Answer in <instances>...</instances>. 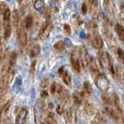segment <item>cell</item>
<instances>
[{
    "mask_svg": "<svg viewBox=\"0 0 124 124\" xmlns=\"http://www.w3.org/2000/svg\"><path fill=\"white\" fill-rule=\"evenodd\" d=\"M93 44H94L95 48L99 49V50L102 49L103 46V40L102 37H101L99 35L95 34L94 37H93Z\"/></svg>",
    "mask_w": 124,
    "mask_h": 124,
    "instance_id": "obj_19",
    "label": "cell"
},
{
    "mask_svg": "<svg viewBox=\"0 0 124 124\" xmlns=\"http://www.w3.org/2000/svg\"><path fill=\"white\" fill-rule=\"evenodd\" d=\"M10 15H11V12H10V10L9 9H8L6 13H5V14H4L3 16H4V19H9V18H10Z\"/></svg>",
    "mask_w": 124,
    "mask_h": 124,
    "instance_id": "obj_38",
    "label": "cell"
},
{
    "mask_svg": "<svg viewBox=\"0 0 124 124\" xmlns=\"http://www.w3.org/2000/svg\"><path fill=\"white\" fill-rule=\"evenodd\" d=\"M52 27L53 26L51 23L49 21V19H46V22L41 26L40 33H39V37L40 40H45L49 37L50 32H51Z\"/></svg>",
    "mask_w": 124,
    "mask_h": 124,
    "instance_id": "obj_4",
    "label": "cell"
},
{
    "mask_svg": "<svg viewBox=\"0 0 124 124\" xmlns=\"http://www.w3.org/2000/svg\"><path fill=\"white\" fill-rule=\"evenodd\" d=\"M116 56L118 57V60L124 64V51L121 48H118L116 50Z\"/></svg>",
    "mask_w": 124,
    "mask_h": 124,
    "instance_id": "obj_27",
    "label": "cell"
},
{
    "mask_svg": "<svg viewBox=\"0 0 124 124\" xmlns=\"http://www.w3.org/2000/svg\"><path fill=\"white\" fill-rule=\"evenodd\" d=\"M18 38L20 44L22 46H26L27 44V35L26 33L25 32L23 29H19L18 30Z\"/></svg>",
    "mask_w": 124,
    "mask_h": 124,
    "instance_id": "obj_16",
    "label": "cell"
},
{
    "mask_svg": "<svg viewBox=\"0 0 124 124\" xmlns=\"http://www.w3.org/2000/svg\"><path fill=\"white\" fill-rule=\"evenodd\" d=\"M103 7L108 13H114V4L112 0H103Z\"/></svg>",
    "mask_w": 124,
    "mask_h": 124,
    "instance_id": "obj_13",
    "label": "cell"
},
{
    "mask_svg": "<svg viewBox=\"0 0 124 124\" xmlns=\"http://www.w3.org/2000/svg\"><path fill=\"white\" fill-rule=\"evenodd\" d=\"M83 111L85 114L87 116H95L97 114V112L99 111L97 110V108H95V106H93V105L90 102H86L83 106Z\"/></svg>",
    "mask_w": 124,
    "mask_h": 124,
    "instance_id": "obj_8",
    "label": "cell"
},
{
    "mask_svg": "<svg viewBox=\"0 0 124 124\" xmlns=\"http://www.w3.org/2000/svg\"><path fill=\"white\" fill-rule=\"evenodd\" d=\"M33 6L35 9L40 12V13H43L44 11V3L43 0H34Z\"/></svg>",
    "mask_w": 124,
    "mask_h": 124,
    "instance_id": "obj_21",
    "label": "cell"
},
{
    "mask_svg": "<svg viewBox=\"0 0 124 124\" xmlns=\"http://www.w3.org/2000/svg\"><path fill=\"white\" fill-rule=\"evenodd\" d=\"M57 84L56 82H54L51 84L50 85V92L51 93L52 95L56 94V92H57Z\"/></svg>",
    "mask_w": 124,
    "mask_h": 124,
    "instance_id": "obj_31",
    "label": "cell"
},
{
    "mask_svg": "<svg viewBox=\"0 0 124 124\" xmlns=\"http://www.w3.org/2000/svg\"><path fill=\"white\" fill-rule=\"evenodd\" d=\"M88 67L90 69V71L95 76H98L99 74V67L97 64L96 61L93 57H89Z\"/></svg>",
    "mask_w": 124,
    "mask_h": 124,
    "instance_id": "obj_9",
    "label": "cell"
},
{
    "mask_svg": "<svg viewBox=\"0 0 124 124\" xmlns=\"http://www.w3.org/2000/svg\"><path fill=\"white\" fill-rule=\"evenodd\" d=\"M105 109H106V113L116 124H124L123 112L121 111L120 106H119L117 97L116 96L114 105H112V106H105Z\"/></svg>",
    "mask_w": 124,
    "mask_h": 124,
    "instance_id": "obj_1",
    "label": "cell"
},
{
    "mask_svg": "<svg viewBox=\"0 0 124 124\" xmlns=\"http://www.w3.org/2000/svg\"><path fill=\"white\" fill-rule=\"evenodd\" d=\"M40 96H41V98L44 99H46V98H47V97H48V92L46 90H41Z\"/></svg>",
    "mask_w": 124,
    "mask_h": 124,
    "instance_id": "obj_36",
    "label": "cell"
},
{
    "mask_svg": "<svg viewBox=\"0 0 124 124\" xmlns=\"http://www.w3.org/2000/svg\"><path fill=\"white\" fill-rule=\"evenodd\" d=\"M13 23L14 26L17 27L19 25V12L16 9H14L13 12Z\"/></svg>",
    "mask_w": 124,
    "mask_h": 124,
    "instance_id": "obj_26",
    "label": "cell"
},
{
    "mask_svg": "<svg viewBox=\"0 0 124 124\" xmlns=\"http://www.w3.org/2000/svg\"><path fill=\"white\" fill-rule=\"evenodd\" d=\"M0 3H1V2H0Z\"/></svg>",
    "mask_w": 124,
    "mask_h": 124,
    "instance_id": "obj_47",
    "label": "cell"
},
{
    "mask_svg": "<svg viewBox=\"0 0 124 124\" xmlns=\"http://www.w3.org/2000/svg\"><path fill=\"white\" fill-rule=\"evenodd\" d=\"M2 113H4V112H3V107L0 106V123H1V121H2Z\"/></svg>",
    "mask_w": 124,
    "mask_h": 124,
    "instance_id": "obj_39",
    "label": "cell"
},
{
    "mask_svg": "<svg viewBox=\"0 0 124 124\" xmlns=\"http://www.w3.org/2000/svg\"><path fill=\"white\" fill-rule=\"evenodd\" d=\"M78 56L81 67L87 68L88 65V60L89 57L88 56L87 50L85 46H80L78 47Z\"/></svg>",
    "mask_w": 124,
    "mask_h": 124,
    "instance_id": "obj_5",
    "label": "cell"
},
{
    "mask_svg": "<svg viewBox=\"0 0 124 124\" xmlns=\"http://www.w3.org/2000/svg\"><path fill=\"white\" fill-rule=\"evenodd\" d=\"M86 99L85 97L84 96V95L82 94V92H76V93H74L73 94V100H74V102L78 106H81V105H83L86 102H85V100Z\"/></svg>",
    "mask_w": 124,
    "mask_h": 124,
    "instance_id": "obj_10",
    "label": "cell"
},
{
    "mask_svg": "<svg viewBox=\"0 0 124 124\" xmlns=\"http://www.w3.org/2000/svg\"><path fill=\"white\" fill-rule=\"evenodd\" d=\"M95 82L96 86L98 87V88L104 92H107L108 88H109V82H108V80L104 75H101L100 74V75H99L98 76H96Z\"/></svg>",
    "mask_w": 124,
    "mask_h": 124,
    "instance_id": "obj_3",
    "label": "cell"
},
{
    "mask_svg": "<svg viewBox=\"0 0 124 124\" xmlns=\"http://www.w3.org/2000/svg\"><path fill=\"white\" fill-rule=\"evenodd\" d=\"M123 102H124V95H123Z\"/></svg>",
    "mask_w": 124,
    "mask_h": 124,
    "instance_id": "obj_46",
    "label": "cell"
},
{
    "mask_svg": "<svg viewBox=\"0 0 124 124\" xmlns=\"http://www.w3.org/2000/svg\"><path fill=\"white\" fill-rule=\"evenodd\" d=\"M91 124H99V123H96V122H93V123H91Z\"/></svg>",
    "mask_w": 124,
    "mask_h": 124,
    "instance_id": "obj_43",
    "label": "cell"
},
{
    "mask_svg": "<svg viewBox=\"0 0 124 124\" xmlns=\"http://www.w3.org/2000/svg\"><path fill=\"white\" fill-rule=\"evenodd\" d=\"M25 27L26 30H29L30 29L31 27L33 26V18L31 15L27 16L25 19Z\"/></svg>",
    "mask_w": 124,
    "mask_h": 124,
    "instance_id": "obj_25",
    "label": "cell"
},
{
    "mask_svg": "<svg viewBox=\"0 0 124 124\" xmlns=\"http://www.w3.org/2000/svg\"><path fill=\"white\" fill-rule=\"evenodd\" d=\"M81 92H82V94L85 97V99H86L87 97L90 96L92 94V87L91 84L89 83L88 81H85Z\"/></svg>",
    "mask_w": 124,
    "mask_h": 124,
    "instance_id": "obj_15",
    "label": "cell"
},
{
    "mask_svg": "<svg viewBox=\"0 0 124 124\" xmlns=\"http://www.w3.org/2000/svg\"><path fill=\"white\" fill-rule=\"evenodd\" d=\"M88 12V6L85 3H83L81 6V13L83 14H86Z\"/></svg>",
    "mask_w": 124,
    "mask_h": 124,
    "instance_id": "obj_37",
    "label": "cell"
},
{
    "mask_svg": "<svg viewBox=\"0 0 124 124\" xmlns=\"http://www.w3.org/2000/svg\"><path fill=\"white\" fill-rule=\"evenodd\" d=\"M22 2H23V0H18V2H19V4H20Z\"/></svg>",
    "mask_w": 124,
    "mask_h": 124,
    "instance_id": "obj_42",
    "label": "cell"
},
{
    "mask_svg": "<svg viewBox=\"0 0 124 124\" xmlns=\"http://www.w3.org/2000/svg\"><path fill=\"white\" fill-rule=\"evenodd\" d=\"M6 1H7V2H10L11 0H6Z\"/></svg>",
    "mask_w": 124,
    "mask_h": 124,
    "instance_id": "obj_45",
    "label": "cell"
},
{
    "mask_svg": "<svg viewBox=\"0 0 124 124\" xmlns=\"http://www.w3.org/2000/svg\"><path fill=\"white\" fill-rule=\"evenodd\" d=\"M2 124H11V123H10V120H9V118L5 119L3 120V122H2Z\"/></svg>",
    "mask_w": 124,
    "mask_h": 124,
    "instance_id": "obj_40",
    "label": "cell"
},
{
    "mask_svg": "<svg viewBox=\"0 0 124 124\" xmlns=\"http://www.w3.org/2000/svg\"><path fill=\"white\" fill-rule=\"evenodd\" d=\"M115 31L116 34H117L118 37L119 38V40L124 42V27L117 23L116 26H115Z\"/></svg>",
    "mask_w": 124,
    "mask_h": 124,
    "instance_id": "obj_18",
    "label": "cell"
},
{
    "mask_svg": "<svg viewBox=\"0 0 124 124\" xmlns=\"http://www.w3.org/2000/svg\"><path fill=\"white\" fill-rule=\"evenodd\" d=\"M8 9H9V7H8V6L6 5V3L5 2L0 3V13L4 15Z\"/></svg>",
    "mask_w": 124,
    "mask_h": 124,
    "instance_id": "obj_30",
    "label": "cell"
},
{
    "mask_svg": "<svg viewBox=\"0 0 124 124\" xmlns=\"http://www.w3.org/2000/svg\"><path fill=\"white\" fill-rule=\"evenodd\" d=\"M71 26L68 24H64V31L66 34H70L71 33Z\"/></svg>",
    "mask_w": 124,
    "mask_h": 124,
    "instance_id": "obj_35",
    "label": "cell"
},
{
    "mask_svg": "<svg viewBox=\"0 0 124 124\" xmlns=\"http://www.w3.org/2000/svg\"><path fill=\"white\" fill-rule=\"evenodd\" d=\"M115 75L118 81L122 85H124V68L117 67L115 70Z\"/></svg>",
    "mask_w": 124,
    "mask_h": 124,
    "instance_id": "obj_14",
    "label": "cell"
},
{
    "mask_svg": "<svg viewBox=\"0 0 124 124\" xmlns=\"http://www.w3.org/2000/svg\"><path fill=\"white\" fill-rule=\"evenodd\" d=\"M3 26H4L3 37L5 40H8V39L9 38V37L11 36V33H12V29H11L9 19H4Z\"/></svg>",
    "mask_w": 124,
    "mask_h": 124,
    "instance_id": "obj_12",
    "label": "cell"
},
{
    "mask_svg": "<svg viewBox=\"0 0 124 124\" xmlns=\"http://www.w3.org/2000/svg\"><path fill=\"white\" fill-rule=\"evenodd\" d=\"M27 116H28V110L26 108H22L17 114L16 119V124H25Z\"/></svg>",
    "mask_w": 124,
    "mask_h": 124,
    "instance_id": "obj_7",
    "label": "cell"
},
{
    "mask_svg": "<svg viewBox=\"0 0 124 124\" xmlns=\"http://www.w3.org/2000/svg\"><path fill=\"white\" fill-rule=\"evenodd\" d=\"M70 61H71V67L73 70L77 73H79L81 71V63L79 60V56H78V50L77 47H75L71 53L70 55Z\"/></svg>",
    "mask_w": 124,
    "mask_h": 124,
    "instance_id": "obj_2",
    "label": "cell"
},
{
    "mask_svg": "<svg viewBox=\"0 0 124 124\" xmlns=\"http://www.w3.org/2000/svg\"><path fill=\"white\" fill-rule=\"evenodd\" d=\"M40 52V47L39 45H35L30 50V57L34 58L39 55V54Z\"/></svg>",
    "mask_w": 124,
    "mask_h": 124,
    "instance_id": "obj_22",
    "label": "cell"
},
{
    "mask_svg": "<svg viewBox=\"0 0 124 124\" xmlns=\"http://www.w3.org/2000/svg\"><path fill=\"white\" fill-rule=\"evenodd\" d=\"M95 121L96 123H98L99 124H102L106 121V118H105V113H103L102 112H98L97 114L95 116Z\"/></svg>",
    "mask_w": 124,
    "mask_h": 124,
    "instance_id": "obj_23",
    "label": "cell"
},
{
    "mask_svg": "<svg viewBox=\"0 0 124 124\" xmlns=\"http://www.w3.org/2000/svg\"><path fill=\"white\" fill-rule=\"evenodd\" d=\"M16 54L15 52H12L9 56V58L7 71H13V67L16 64Z\"/></svg>",
    "mask_w": 124,
    "mask_h": 124,
    "instance_id": "obj_17",
    "label": "cell"
},
{
    "mask_svg": "<svg viewBox=\"0 0 124 124\" xmlns=\"http://www.w3.org/2000/svg\"><path fill=\"white\" fill-rule=\"evenodd\" d=\"M54 49L57 52L63 51V50H64V41L59 40V41L56 42L55 44H54Z\"/></svg>",
    "mask_w": 124,
    "mask_h": 124,
    "instance_id": "obj_24",
    "label": "cell"
},
{
    "mask_svg": "<svg viewBox=\"0 0 124 124\" xmlns=\"http://www.w3.org/2000/svg\"><path fill=\"white\" fill-rule=\"evenodd\" d=\"M0 32H1V24H0Z\"/></svg>",
    "mask_w": 124,
    "mask_h": 124,
    "instance_id": "obj_44",
    "label": "cell"
},
{
    "mask_svg": "<svg viewBox=\"0 0 124 124\" xmlns=\"http://www.w3.org/2000/svg\"><path fill=\"white\" fill-rule=\"evenodd\" d=\"M7 88H4L2 87H0V102H2L6 97V95L7 93Z\"/></svg>",
    "mask_w": 124,
    "mask_h": 124,
    "instance_id": "obj_29",
    "label": "cell"
},
{
    "mask_svg": "<svg viewBox=\"0 0 124 124\" xmlns=\"http://www.w3.org/2000/svg\"><path fill=\"white\" fill-rule=\"evenodd\" d=\"M36 64H37V61H33L32 63H31L30 68V71L31 75H33L34 72H35V68H36Z\"/></svg>",
    "mask_w": 124,
    "mask_h": 124,
    "instance_id": "obj_33",
    "label": "cell"
},
{
    "mask_svg": "<svg viewBox=\"0 0 124 124\" xmlns=\"http://www.w3.org/2000/svg\"><path fill=\"white\" fill-rule=\"evenodd\" d=\"M50 85V80L47 78H44L40 82V88L41 90H46V88H48Z\"/></svg>",
    "mask_w": 124,
    "mask_h": 124,
    "instance_id": "obj_28",
    "label": "cell"
},
{
    "mask_svg": "<svg viewBox=\"0 0 124 124\" xmlns=\"http://www.w3.org/2000/svg\"><path fill=\"white\" fill-rule=\"evenodd\" d=\"M10 105H11V101H9V102H7L2 106L3 107V112H4V113H6V112H8V110H9V108L10 107Z\"/></svg>",
    "mask_w": 124,
    "mask_h": 124,
    "instance_id": "obj_34",
    "label": "cell"
},
{
    "mask_svg": "<svg viewBox=\"0 0 124 124\" xmlns=\"http://www.w3.org/2000/svg\"><path fill=\"white\" fill-rule=\"evenodd\" d=\"M1 40H0V59H1Z\"/></svg>",
    "mask_w": 124,
    "mask_h": 124,
    "instance_id": "obj_41",
    "label": "cell"
},
{
    "mask_svg": "<svg viewBox=\"0 0 124 124\" xmlns=\"http://www.w3.org/2000/svg\"><path fill=\"white\" fill-rule=\"evenodd\" d=\"M56 111H57V114L58 115H61V114H63V113H64V106H63V105H59L57 107V108H56Z\"/></svg>",
    "mask_w": 124,
    "mask_h": 124,
    "instance_id": "obj_32",
    "label": "cell"
},
{
    "mask_svg": "<svg viewBox=\"0 0 124 124\" xmlns=\"http://www.w3.org/2000/svg\"><path fill=\"white\" fill-rule=\"evenodd\" d=\"M89 5H90V12L92 17L95 19H98L99 16V13L98 11V2H97V0H91Z\"/></svg>",
    "mask_w": 124,
    "mask_h": 124,
    "instance_id": "obj_11",
    "label": "cell"
},
{
    "mask_svg": "<svg viewBox=\"0 0 124 124\" xmlns=\"http://www.w3.org/2000/svg\"><path fill=\"white\" fill-rule=\"evenodd\" d=\"M64 119L67 124H76L77 123V114L73 108H68L65 110Z\"/></svg>",
    "mask_w": 124,
    "mask_h": 124,
    "instance_id": "obj_6",
    "label": "cell"
},
{
    "mask_svg": "<svg viewBox=\"0 0 124 124\" xmlns=\"http://www.w3.org/2000/svg\"><path fill=\"white\" fill-rule=\"evenodd\" d=\"M62 80H63L64 83L67 85V86H71V76L70 75V73L67 71H64V73L61 75Z\"/></svg>",
    "mask_w": 124,
    "mask_h": 124,
    "instance_id": "obj_20",
    "label": "cell"
}]
</instances>
